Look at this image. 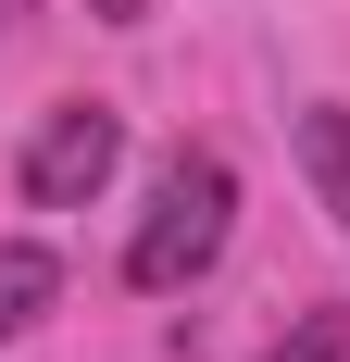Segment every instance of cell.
<instances>
[{"mask_svg":"<svg viewBox=\"0 0 350 362\" xmlns=\"http://www.w3.org/2000/svg\"><path fill=\"white\" fill-rule=\"evenodd\" d=\"M225 225H238L225 150H163L150 213H138V238H125V275H138V288H201L213 262H225Z\"/></svg>","mask_w":350,"mask_h":362,"instance_id":"1","label":"cell"},{"mask_svg":"<svg viewBox=\"0 0 350 362\" xmlns=\"http://www.w3.org/2000/svg\"><path fill=\"white\" fill-rule=\"evenodd\" d=\"M113 163H125V112L113 100H50L26 125V163H13V175H26L38 213H88V200L113 187Z\"/></svg>","mask_w":350,"mask_h":362,"instance_id":"2","label":"cell"},{"mask_svg":"<svg viewBox=\"0 0 350 362\" xmlns=\"http://www.w3.org/2000/svg\"><path fill=\"white\" fill-rule=\"evenodd\" d=\"M50 300H63V262L38 250V238H0V337H26Z\"/></svg>","mask_w":350,"mask_h":362,"instance_id":"3","label":"cell"},{"mask_svg":"<svg viewBox=\"0 0 350 362\" xmlns=\"http://www.w3.org/2000/svg\"><path fill=\"white\" fill-rule=\"evenodd\" d=\"M300 163H313L325 213H338V238H350V112H338V100H313V112H300Z\"/></svg>","mask_w":350,"mask_h":362,"instance_id":"4","label":"cell"},{"mask_svg":"<svg viewBox=\"0 0 350 362\" xmlns=\"http://www.w3.org/2000/svg\"><path fill=\"white\" fill-rule=\"evenodd\" d=\"M263 362H350V325H338V313H300V325H288Z\"/></svg>","mask_w":350,"mask_h":362,"instance_id":"5","label":"cell"},{"mask_svg":"<svg viewBox=\"0 0 350 362\" xmlns=\"http://www.w3.org/2000/svg\"><path fill=\"white\" fill-rule=\"evenodd\" d=\"M88 13H101V25H150L163 0H88Z\"/></svg>","mask_w":350,"mask_h":362,"instance_id":"6","label":"cell"}]
</instances>
